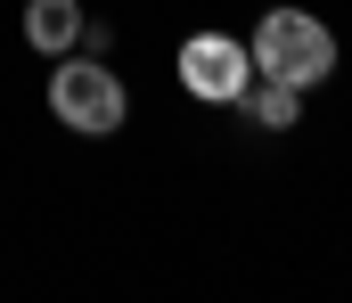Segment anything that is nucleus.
<instances>
[{
  "mask_svg": "<svg viewBox=\"0 0 352 303\" xmlns=\"http://www.w3.org/2000/svg\"><path fill=\"white\" fill-rule=\"evenodd\" d=\"M246 49H254V74L295 82V91H311V82L336 74V33H328L311 8H270L263 25L246 33Z\"/></svg>",
  "mask_w": 352,
  "mask_h": 303,
  "instance_id": "f257e3e1",
  "label": "nucleus"
},
{
  "mask_svg": "<svg viewBox=\"0 0 352 303\" xmlns=\"http://www.w3.org/2000/svg\"><path fill=\"white\" fill-rule=\"evenodd\" d=\"M50 115H58L66 131H82V139H107V131H123L131 91H123V74L98 66V58H58V74H50Z\"/></svg>",
  "mask_w": 352,
  "mask_h": 303,
  "instance_id": "f03ea898",
  "label": "nucleus"
},
{
  "mask_svg": "<svg viewBox=\"0 0 352 303\" xmlns=\"http://www.w3.org/2000/svg\"><path fill=\"white\" fill-rule=\"evenodd\" d=\"M246 82H254V49L238 41V33H188L180 41V91L205 106H238L246 99Z\"/></svg>",
  "mask_w": 352,
  "mask_h": 303,
  "instance_id": "7ed1b4c3",
  "label": "nucleus"
},
{
  "mask_svg": "<svg viewBox=\"0 0 352 303\" xmlns=\"http://www.w3.org/2000/svg\"><path fill=\"white\" fill-rule=\"evenodd\" d=\"M82 41V0H25V49L66 58Z\"/></svg>",
  "mask_w": 352,
  "mask_h": 303,
  "instance_id": "20e7f679",
  "label": "nucleus"
},
{
  "mask_svg": "<svg viewBox=\"0 0 352 303\" xmlns=\"http://www.w3.org/2000/svg\"><path fill=\"white\" fill-rule=\"evenodd\" d=\"M238 106H246L263 131H295V115H303V91H295V82H270V74H254Z\"/></svg>",
  "mask_w": 352,
  "mask_h": 303,
  "instance_id": "39448f33",
  "label": "nucleus"
}]
</instances>
